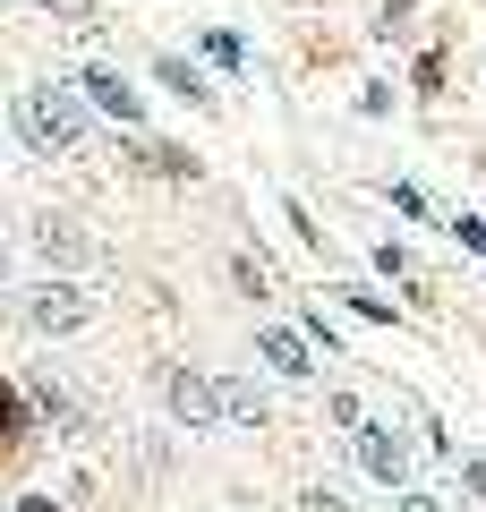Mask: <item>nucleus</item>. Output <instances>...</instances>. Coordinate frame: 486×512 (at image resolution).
Listing matches in <instances>:
<instances>
[{
    "mask_svg": "<svg viewBox=\"0 0 486 512\" xmlns=\"http://www.w3.org/2000/svg\"><path fill=\"white\" fill-rule=\"evenodd\" d=\"M18 128H26V146H43V154H77L86 146V111H77L69 86H35L18 103Z\"/></svg>",
    "mask_w": 486,
    "mask_h": 512,
    "instance_id": "1",
    "label": "nucleus"
},
{
    "mask_svg": "<svg viewBox=\"0 0 486 512\" xmlns=\"http://www.w3.org/2000/svg\"><path fill=\"white\" fill-rule=\"evenodd\" d=\"M26 325H35V333H77V325H94V291H77V282H52V291H35Z\"/></svg>",
    "mask_w": 486,
    "mask_h": 512,
    "instance_id": "2",
    "label": "nucleus"
},
{
    "mask_svg": "<svg viewBox=\"0 0 486 512\" xmlns=\"http://www.w3.org/2000/svg\"><path fill=\"white\" fill-rule=\"evenodd\" d=\"M162 402H171V419H180V427L222 419V402H214V376H162Z\"/></svg>",
    "mask_w": 486,
    "mask_h": 512,
    "instance_id": "3",
    "label": "nucleus"
},
{
    "mask_svg": "<svg viewBox=\"0 0 486 512\" xmlns=\"http://www.w3.org/2000/svg\"><path fill=\"white\" fill-rule=\"evenodd\" d=\"M359 461H367V478L401 487V470H410V444H401L393 427H359Z\"/></svg>",
    "mask_w": 486,
    "mask_h": 512,
    "instance_id": "4",
    "label": "nucleus"
},
{
    "mask_svg": "<svg viewBox=\"0 0 486 512\" xmlns=\"http://www.w3.org/2000/svg\"><path fill=\"white\" fill-rule=\"evenodd\" d=\"M35 248H43V256H69V265H86V256H94V231H77L69 214H43V222H35Z\"/></svg>",
    "mask_w": 486,
    "mask_h": 512,
    "instance_id": "5",
    "label": "nucleus"
},
{
    "mask_svg": "<svg viewBox=\"0 0 486 512\" xmlns=\"http://www.w3.org/2000/svg\"><path fill=\"white\" fill-rule=\"evenodd\" d=\"M214 402H222V419H239V427H265V384H248V376H222V384H214Z\"/></svg>",
    "mask_w": 486,
    "mask_h": 512,
    "instance_id": "6",
    "label": "nucleus"
},
{
    "mask_svg": "<svg viewBox=\"0 0 486 512\" xmlns=\"http://www.w3.org/2000/svg\"><path fill=\"white\" fill-rule=\"evenodd\" d=\"M77 86H86L94 103L111 111V120H137V111H145V103H137V86H120V69H86V77H77Z\"/></svg>",
    "mask_w": 486,
    "mask_h": 512,
    "instance_id": "7",
    "label": "nucleus"
},
{
    "mask_svg": "<svg viewBox=\"0 0 486 512\" xmlns=\"http://www.w3.org/2000/svg\"><path fill=\"white\" fill-rule=\"evenodd\" d=\"M256 359H273L282 376H307V367H316V359H307V333H265V342H256Z\"/></svg>",
    "mask_w": 486,
    "mask_h": 512,
    "instance_id": "8",
    "label": "nucleus"
},
{
    "mask_svg": "<svg viewBox=\"0 0 486 512\" xmlns=\"http://www.w3.org/2000/svg\"><path fill=\"white\" fill-rule=\"evenodd\" d=\"M154 77L171 94H188V103H214V86H197V69H188V60H154Z\"/></svg>",
    "mask_w": 486,
    "mask_h": 512,
    "instance_id": "9",
    "label": "nucleus"
},
{
    "mask_svg": "<svg viewBox=\"0 0 486 512\" xmlns=\"http://www.w3.org/2000/svg\"><path fill=\"white\" fill-rule=\"evenodd\" d=\"M205 52H214L222 69H248V43H239V35H205Z\"/></svg>",
    "mask_w": 486,
    "mask_h": 512,
    "instance_id": "10",
    "label": "nucleus"
},
{
    "mask_svg": "<svg viewBox=\"0 0 486 512\" xmlns=\"http://www.w3.org/2000/svg\"><path fill=\"white\" fill-rule=\"evenodd\" d=\"M376 265H384V274H393V282H418V265H410V248H393V239H384V248H376Z\"/></svg>",
    "mask_w": 486,
    "mask_h": 512,
    "instance_id": "11",
    "label": "nucleus"
},
{
    "mask_svg": "<svg viewBox=\"0 0 486 512\" xmlns=\"http://www.w3.org/2000/svg\"><path fill=\"white\" fill-rule=\"evenodd\" d=\"M307 512H350V504H342L333 487H307Z\"/></svg>",
    "mask_w": 486,
    "mask_h": 512,
    "instance_id": "12",
    "label": "nucleus"
},
{
    "mask_svg": "<svg viewBox=\"0 0 486 512\" xmlns=\"http://www.w3.org/2000/svg\"><path fill=\"white\" fill-rule=\"evenodd\" d=\"M461 487H469V495H486V461H461Z\"/></svg>",
    "mask_w": 486,
    "mask_h": 512,
    "instance_id": "13",
    "label": "nucleus"
},
{
    "mask_svg": "<svg viewBox=\"0 0 486 512\" xmlns=\"http://www.w3.org/2000/svg\"><path fill=\"white\" fill-rule=\"evenodd\" d=\"M401 512H444V504H435V495H401Z\"/></svg>",
    "mask_w": 486,
    "mask_h": 512,
    "instance_id": "14",
    "label": "nucleus"
},
{
    "mask_svg": "<svg viewBox=\"0 0 486 512\" xmlns=\"http://www.w3.org/2000/svg\"><path fill=\"white\" fill-rule=\"evenodd\" d=\"M18 512H60V504H52V495H26V504H18Z\"/></svg>",
    "mask_w": 486,
    "mask_h": 512,
    "instance_id": "15",
    "label": "nucleus"
},
{
    "mask_svg": "<svg viewBox=\"0 0 486 512\" xmlns=\"http://www.w3.org/2000/svg\"><path fill=\"white\" fill-rule=\"evenodd\" d=\"M0 436H9V393H0Z\"/></svg>",
    "mask_w": 486,
    "mask_h": 512,
    "instance_id": "16",
    "label": "nucleus"
}]
</instances>
